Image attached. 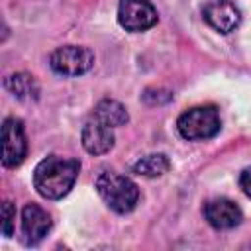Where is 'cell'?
Wrapping results in <instances>:
<instances>
[{
    "label": "cell",
    "instance_id": "9a60e30c",
    "mask_svg": "<svg viewBox=\"0 0 251 251\" xmlns=\"http://www.w3.org/2000/svg\"><path fill=\"white\" fill-rule=\"evenodd\" d=\"M239 188L243 190V194L247 198H251V167L241 171V175H239Z\"/></svg>",
    "mask_w": 251,
    "mask_h": 251
},
{
    "label": "cell",
    "instance_id": "7c38bea8",
    "mask_svg": "<svg viewBox=\"0 0 251 251\" xmlns=\"http://www.w3.org/2000/svg\"><path fill=\"white\" fill-rule=\"evenodd\" d=\"M171 163L165 155L161 153H153V155H145L141 157L135 165H133V173L141 175V176H147V178H155V176H161L169 171Z\"/></svg>",
    "mask_w": 251,
    "mask_h": 251
},
{
    "label": "cell",
    "instance_id": "5bb4252c",
    "mask_svg": "<svg viewBox=\"0 0 251 251\" xmlns=\"http://www.w3.org/2000/svg\"><path fill=\"white\" fill-rule=\"evenodd\" d=\"M2 233L6 235V237H10L12 235V231H14V224H16V208H14V204L12 202H4V206H2Z\"/></svg>",
    "mask_w": 251,
    "mask_h": 251
},
{
    "label": "cell",
    "instance_id": "3957f363",
    "mask_svg": "<svg viewBox=\"0 0 251 251\" xmlns=\"http://www.w3.org/2000/svg\"><path fill=\"white\" fill-rule=\"evenodd\" d=\"M222 127L220 114L214 106H194L176 120L178 133L188 141H204L214 137Z\"/></svg>",
    "mask_w": 251,
    "mask_h": 251
},
{
    "label": "cell",
    "instance_id": "6da1fadb",
    "mask_svg": "<svg viewBox=\"0 0 251 251\" xmlns=\"http://www.w3.org/2000/svg\"><path fill=\"white\" fill-rule=\"evenodd\" d=\"M80 163L59 155L45 157L33 171V186L47 200H59L71 192L78 178Z\"/></svg>",
    "mask_w": 251,
    "mask_h": 251
},
{
    "label": "cell",
    "instance_id": "8fae6325",
    "mask_svg": "<svg viewBox=\"0 0 251 251\" xmlns=\"http://www.w3.org/2000/svg\"><path fill=\"white\" fill-rule=\"evenodd\" d=\"M92 116L98 118V120H102L110 127L124 126L127 122V118H129L127 112H126V108L120 102H116V100H102V102H98V106L94 108Z\"/></svg>",
    "mask_w": 251,
    "mask_h": 251
},
{
    "label": "cell",
    "instance_id": "277c9868",
    "mask_svg": "<svg viewBox=\"0 0 251 251\" xmlns=\"http://www.w3.org/2000/svg\"><path fill=\"white\" fill-rule=\"evenodd\" d=\"M49 65L57 75L80 76L94 65V55L88 47L82 45H63L51 53Z\"/></svg>",
    "mask_w": 251,
    "mask_h": 251
},
{
    "label": "cell",
    "instance_id": "30bf717a",
    "mask_svg": "<svg viewBox=\"0 0 251 251\" xmlns=\"http://www.w3.org/2000/svg\"><path fill=\"white\" fill-rule=\"evenodd\" d=\"M206 222L214 229H231L241 222V210L229 198H212L204 206Z\"/></svg>",
    "mask_w": 251,
    "mask_h": 251
},
{
    "label": "cell",
    "instance_id": "4fadbf2b",
    "mask_svg": "<svg viewBox=\"0 0 251 251\" xmlns=\"http://www.w3.org/2000/svg\"><path fill=\"white\" fill-rule=\"evenodd\" d=\"M6 88L18 98H31V96H37V92H39L33 76H29L25 73H18V75L8 76L6 78Z\"/></svg>",
    "mask_w": 251,
    "mask_h": 251
},
{
    "label": "cell",
    "instance_id": "5b68a950",
    "mask_svg": "<svg viewBox=\"0 0 251 251\" xmlns=\"http://www.w3.org/2000/svg\"><path fill=\"white\" fill-rule=\"evenodd\" d=\"M159 16L149 0H120L118 22L127 31H145L157 24Z\"/></svg>",
    "mask_w": 251,
    "mask_h": 251
},
{
    "label": "cell",
    "instance_id": "9c48e42d",
    "mask_svg": "<svg viewBox=\"0 0 251 251\" xmlns=\"http://www.w3.org/2000/svg\"><path fill=\"white\" fill-rule=\"evenodd\" d=\"M82 147L90 155H104L114 147V127L90 116L82 127Z\"/></svg>",
    "mask_w": 251,
    "mask_h": 251
},
{
    "label": "cell",
    "instance_id": "52a82bcc",
    "mask_svg": "<svg viewBox=\"0 0 251 251\" xmlns=\"http://www.w3.org/2000/svg\"><path fill=\"white\" fill-rule=\"evenodd\" d=\"M22 241L25 245H37L51 229V216L39 204H25L20 220Z\"/></svg>",
    "mask_w": 251,
    "mask_h": 251
},
{
    "label": "cell",
    "instance_id": "8992f818",
    "mask_svg": "<svg viewBox=\"0 0 251 251\" xmlns=\"http://www.w3.org/2000/svg\"><path fill=\"white\" fill-rule=\"evenodd\" d=\"M27 153V137L24 124L16 118H6L2 124V165L12 169L18 167Z\"/></svg>",
    "mask_w": 251,
    "mask_h": 251
},
{
    "label": "cell",
    "instance_id": "7a4b0ae2",
    "mask_svg": "<svg viewBox=\"0 0 251 251\" xmlns=\"http://www.w3.org/2000/svg\"><path fill=\"white\" fill-rule=\"evenodd\" d=\"M96 190L100 198L108 204L110 210L118 214H127L131 212L137 202H139V188L137 184L116 171H104L96 178Z\"/></svg>",
    "mask_w": 251,
    "mask_h": 251
},
{
    "label": "cell",
    "instance_id": "ba28073f",
    "mask_svg": "<svg viewBox=\"0 0 251 251\" xmlns=\"http://www.w3.org/2000/svg\"><path fill=\"white\" fill-rule=\"evenodd\" d=\"M202 16H204L206 24L220 33H231L241 22V12L231 0L208 2L202 10Z\"/></svg>",
    "mask_w": 251,
    "mask_h": 251
}]
</instances>
